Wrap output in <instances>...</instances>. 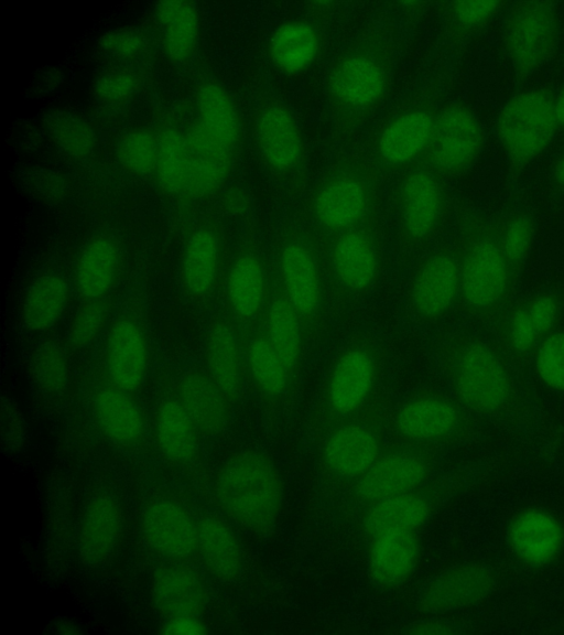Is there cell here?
I'll return each instance as SVG.
<instances>
[{"mask_svg": "<svg viewBox=\"0 0 564 635\" xmlns=\"http://www.w3.org/2000/svg\"><path fill=\"white\" fill-rule=\"evenodd\" d=\"M215 497L223 512L249 531L264 534L276 524L283 486L274 464L257 451L229 458L215 481Z\"/></svg>", "mask_w": 564, "mask_h": 635, "instance_id": "6da1fadb", "label": "cell"}, {"mask_svg": "<svg viewBox=\"0 0 564 635\" xmlns=\"http://www.w3.org/2000/svg\"><path fill=\"white\" fill-rule=\"evenodd\" d=\"M440 362L457 398L482 415L502 411L512 400L514 386L501 354L480 337L452 334L438 348Z\"/></svg>", "mask_w": 564, "mask_h": 635, "instance_id": "7a4b0ae2", "label": "cell"}, {"mask_svg": "<svg viewBox=\"0 0 564 635\" xmlns=\"http://www.w3.org/2000/svg\"><path fill=\"white\" fill-rule=\"evenodd\" d=\"M383 352L373 336L356 333L339 349L326 376L324 407L343 421L358 413L380 378Z\"/></svg>", "mask_w": 564, "mask_h": 635, "instance_id": "3957f363", "label": "cell"}, {"mask_svg": "<svg viewBox=\"0 0 564 635\" xmlns=\"http://www.w3.org/2000/svg\"><path fill=\"white\" fill-rule=\"evenodd\" d=\"M459 304L465 313L488 318L508 302L519 272L506 258L498 239L480 237L462 256Z\"/></svg>", "mask_w": 564, "mask_h": 635, "instance_id": "277c9868", "label": "cell"}, {"mask_svg": "<svg viewBox=\"0 0 564 635\" xmlns=\"http://www.w3.org/2000/svg\"><path fill=\"white\" fill-rule=\"evenodd\" d=\"M274 273L301 316L307 336L315 334L329 299L325 266L314 246L303 236L288 237L276 252Z\"/></svg>", "mask_w": 564, "mask_h": 635, "instance_id": "5b68a950", "label": "cell"}, {"mask_svg": "<svg viewBox=\"0 0 564 635\" xmlns=\"http://www.w3.org/2000/svg\"><path fill=\"white\" fill-rule=\"evenodd\" d=\"M324 266L329 301L346 306L373 289L383 271V257L373 235L354 228L338 234Z\"/></svg>", "mask_w": 564, "mask_h": 635, "instance_id": "8992f818", "label": "cell"}, {"mask_svg": "<svg viewBox=\"0 0 564 635\" xmlns=\"http://www.w3.org/2000/svg\"><path fill=\"white\" fill-rule=\"evenodd\" d=\"M558 123L553 99L541 90L514 95L500 109L496 133L505 152L525 163L539 157L554 138Z\"/></svg>", "mask_w": 564, "mask_h": 635, "instance_id": "52a82bcc", "label": "cell"}, {"mask_svg": "<svg viewBox=\"0 0 564 635\" xmlns=\"http://www.w3.org/2000/svg\"><path fill=\"white\" fill-rule=\"evenodd\" d=\"M505 46L516 69L531 73L552 55L558 35L554 7L544 1L516 3L505 22Z\"/></svg>", "mask_w": 564, "mask_h": 635, "instance_id": "ba28073f", "label": "cell"}, {"mask_svg": "<svg viewBox=\"0 0 564 635\" xmlns=\"http://www.w3.org/2000/svg\"><path fill=\"white\" fill-rule=\"evenodd\" d=\"M459 256L449 250H437L413 269L406 303L414 319L432 323L446 316L459 302Z\"/></svg>", "mask_w": 564, "mask_h": 635, "instance_id": "9c48e42d", "label": "cell"}, {"mask_svg": "<svg viewBox=\"0 0 564 635\" xmlns=\"http://www.w3.org/2000/svg\"><path fill=\"white\" fill-rule=\"evenodd\" d=\"M482 143V129L475 115L465 107L449 106L434 119L427 147L430 162L444 172L463 171L477 159Z\"/></svg>", "mask_w": 564, "mask_h": 635, "instance_id": "30bf717a", "label": "cell"}, {"mask_svg": "<svg viewBox=\"0 0 564 635\" xmlns=\"http://www.w3.org/2000/svg\"><path fill=\"white\" fill-rule=\"evenodd\" d=\"M494 572L482 563L465 562L444 569L422 589L417 609L440 614L470 606L486 599L494 590Z\"/></svg>", "mask_w": 564, "mask_h": 635, "instance_id": "8fae6325", "label": "cell"}, {"mask_svg": "<svg viewBox=\"0 0 564 635\" xmlns=\"http://www.w3.org/2000/svg\"><path fill=\"white\" fill-rule=\"evenodd\" d=\"M400 230L412 244H421L437 230L445 212L440 182L429 172L416 171L402 182L398 197Z\"/></svg>", "mask_w": 564, "mask_h": 635, "instance_id": "7c38bea8", "label": "cell"}, {"mask_svg": "<svg viewBox=\"0 0 564 635\" xmlns=\"http://www.w3.org/2000/svg\"><path fill=\"white\" fill-rule=\"evenodd\" d=\"M147 545L169 559H184L197 550L198 524L188 512L169 499L150 503L141 517Z\"/></svg>", "mask_w": 564, "mask_h": 635, "instance_id": "4fadbf2b", "label": "cell"}, {"mask_svg": "<svg viewBox=\"0 0 564 635\" xmlns=\"http://www.w3.org/2000/svg\"><path fill=\"white\" fill-rule=\"evenodd\" d=\"M275 281L264 259L254 251L240 254L227 276L226 294L232 314L242 322L262 320Z\"/></svg>", "mask_w": 564, "mask_h": 635, "instance_id": "5bb4252c", "label": "cell"}, {"mask_svg": "<svg viewBox=\"0 0 564 635\" xmlns=\"http://www.w3.org/2000/svg\"><path fill=\"white\" fill-rule=\"evenodd\" d=\"M462 424L459 408L449 398L425 392L406 400L397 411L394 427L404 438L417 442L442 441Z\"/></svg>", "mask_w": 564, "mask_h": 635, "instance_id": "9a60e30c", "label": "cell"}, {"mask_svg": "<svg viewBox=\"0 0 564 635\" xmlns=\"http://www.w3.org/2000/svg\"><path fill=\"white\" fill-rule=\"evenodd\" d=\"M561 315V300L553 293L541 292L522 300L511 309L503 323L506 346L518 356L534 353L554 332Z\"/></svg>", "mask_w": 564, "mask_h": 635, "instance_id": "2e32d148", "label": "cell"}, {"mask_svg": "<svg viewBox=\"0 0 564 635\" xmlns=\"http://www.w3.org/2000/svg\"><path fill=\"white\" fill-rule=\"evenodd\" d=\"M380 439L368 423L348 421L335 427L323 445V460L336 475L360 477L380 458Z\"/></svg>", "mask_w": 564, "mask_h": 635, "instance_id": "e0dca14e", "label": "cell"}, {"mask_svg": "<svg viewBox=\"0 0 564 635\" xmlns=\"http://www.w3.org/2000/svg\"><path fill=\"white\" fill-rule=\"evenodd\" d=\"M366 185L354 177H339L324 184L314 195L312 214L326 232L343 233L357 228L370 209Z\"/></svg>", "mask_w": 564, "mask_h": 635, "instance_id": "ac0fdd59", "label": "cell"}, {"mask_svg": "<svg viewBox=\"0 0 564 635\" xmlns=\"http://www.w3.org/2000/svg\"><path fill=\"white\" fill-rule=\"evenodd\" d=\"M426 474L423 458L413 452L395 451L380 456L359 477L355 493L360 501L372 504L413 492L423 483Z\"/></svg>", "mask_w": 564, "mask_h": 635, "instance_id": "d6986e66", "label": "cell"}, {"mask_svg": "<svg viewBox=\"0 0 564 635\" xmlns=\"http://www.w3.org/2000/svg\"><path fill=\"white\" fill-rule=\"evenodd\" d=\"M507 540L513 555L523 563L541 567L561 551L564 530L550 513L529 508L517 514L507 528Z\"/></svg>", "mask_w": 564, "mask_h": 635, "instance_id": "ffe728a7", "label": "cell"}, {"mask_svg": "<svg viewBox=\"0 0 564 635\" xmlns=\"http://www.w3.org/2000/svg\"><path fill=\"white\" fill-rule=\"evenodd\" d=\"M106 366L113 387L130 394L142 385L148 368V346L141 327L132 320L120 319L110 327Z\"/></svg>", "mask_w": 564, "mask_h": 635, "instance_id": "44dd1931", "label": "cell"}, {"mask_svg": "<svg viewBox=\"0 0 564 635\" xmlns=\"http://www.w3.org/2000/svg\"><path fill=\"white\" fill-rule=\"evenodd\" d=\"M207 374L230 402L240 399L247 372L245 347L234 326L224 319L212 322L205 338Z\"/></svg>", "mask_w": 564, "mask_h": 635, "instance_id": "7402d4cb", "label": "cell"}, {"mask_svg": "<svg viewBox=\"0 0 564 635\" xmlns=\"http://www.w3.org/2000/svg\"><path fill=\"white\" fill-rule=\"evenodd\" d=\"M121 528L118 503L109 495L94 497L79 525L78 547L83 560L91 566L106 563L118 547Z\"/></svg>", "mask_w": 564, "mask_h": 635, "instance_id": "603a6c76", "label": "cell"}, {"mask_svg": "<svg viewBox=\"0 0 564 635\" xmlns=\"http://www.w3.org/2000/svg\"><path fill=\"white\" fill-rule=\"evenodd\" d=\"M260 323L273 348L296 375L304 362L308 336L301 316L283 292L276 278Z\"/></svg>", "mask_w": 564, "mask_h": 635, "instance_id": "cb8c5ba5", "label": "cell"}, {"mask_svg": "<svg viewBox=\"0 0 564 635\" xmlns=\"http://www.w3.org/2000/svg\"><path fill=\"white\" fill-rule=\"evenodd\" d=\"M178 401L200 433L217 435L229 421V399L208 374L185 373L178 384Z\"/></svg>", "mask_w": 564, "mask_h": 635, "instance_id": "d4e9b609", "label": "cell"}, {"mask_svg": "<svg viewBox=\"0 0 564 635\" xmlns=\"http://www.w3.org/2000/svg\"><path fill=\"white\" fill-rule=\"evenodd\" d=\"M420 557V542L415 531L387 532L372 538L368 571L379 586L393 588L404 582L414 571Z\"/></svg>", "mask_w": 564, "mask_h": 635, "instance_id": "484cf974", "label": "cell"}, {"mask_svg": "<svg viewBox=\"0 0 564 635\" xmlns=\"http://www.w3.org/2000/svg\"><path fill=\"white\" fill-rule=\"evenodd\" d=\"M257 141L265 162L278 171L295 168L302 158V136L293 116L283 107L264 109L257 122Z\"/></svg>", "mask_w": 564, "mask_h": 635, "instance_id": "4316f807", "label": "cell"}, {"mask_svg": "<svg viewBox=\"0 0 564 635\" xmlns=\"http://www.w3.org/2000/svg\"><path fill=\"white\" fill-rule=\"evenodd\" d=\"M196 106L197 121L193 129L235 153L240 141V121L227 90L218 84L205 83L197 90Z\"/></svg>", "mask_w": 564, "mask_h": 635, "instance_id": "83f0119b", "label": "cell"}, {"mask_svg": "<svg viewBox=\"0 0 564 635\" xmlns=\"http://www.w3.org/2000/svg\"><path fill=\"white\" fill-rule=\"evenodd\" d=\"M151 594L156 609L169 617L198 616L207 601L206 589L200 578L193 570L182 566L160 569L154 574Z\"/></svg>", "mask_w": 564, "mask_h": 635, "instance_id": "f1b7e54d", "label": "cell"}, {"mask_svg": "<svg viewBox=\"0 0 564 635\" xmlns=\"http://www.w3.org/2000/svg\"><path fill=\"white\" fill-rule=\"evenodd\" d=\"M93 413L104 434L116 444L130 446L144 433V417L129 396L116 387L102 388L93 399Z\"/></svg>", "mask_w": 564, "mask_h": 635, "instance_id": "f546056e", "label": "cell"}, {"mask_svg": "<svg viewBox=\"0 0 564 635\" xmlns=\"http://www.w3.org/2000/svg\"><path fill=\"white\" fill-rule=\"evenodd\" d=\"M384 73L372 57L364 54L343 60L330 77V88L337 99L350 107L373 104L383 93Z\"/></svg>", "mask_w": 564, "mask_h": 635, "instance_id": "4dcf8cb0", "label": "cell"}, {"mask_svg": "<svg viewBox=\"0 0 564 635\" xmlns=\"http://www.w3.org/2000/svg\"><path fill=\"white\" fill-rule=\"evenodd\" d=\"M245 356L247 373L257 390L268 400H281L295 375L269 342L261 323L248 337Z\"/></svg>", "mask_w": 564, "mask_h": 635, "instance_id": "1f68e13d", "label": "cell"}, {"mask_svg": "<svg viewBox=\"0 0 564 635\" xmlns=\"http://www.w3.org/2000/svg\"><path fill=\"white\" fill-rule=\"evenodd\" d=\"M430 498L409 492L372 503L362 518V529L371 538L387 532L415 531L429 519Z\"/></svg>", "mask_w": 564, "mask_h": 635, "instance_id": "d6a6232c", "label": "cell"}, {"mask_svg": "<svg viewBox=\"0 0 564 635\" xmlns=\"http://www.w3.org/2000/svg\"><path fill=\"white\" fill-rule=\"evenodd\" d=\"M197 524V550L206 569L223 581L237 579L242 570L243 552L235 531L216 516H206Z\"/></svg>", "mask_w": 564, "mask_h": 635, "instance_id": "836d02e7", "label": "cell"}, {"mask_svg": "<svg viewBox=\"0 0 564 635\" xmlns=\"http://www.w3.org/2000/svg\"><path fill=\"white\" fill-rule=\"evenodd\" d=\"M119 251L115 241L99 235L80 250L75 267L77 291L87 300L102 299L115 283Z\"/></svg>", "mask_w": 564, "mask_h": 635, "instance_id": "e575fe53", "label": "cell"}, {"mask_svg": "<svg viewBox=\"0 0 564 635\" xmlns=\"http://www.w3.org/2000/svg\"><path fill=\"white\" fill-rule=\"evenodd\" d=\"M161 42L169 57L176 62L188 60L197 45L199 15L192 1L158 2L154 9Z\"/></svg>", "mask_w": 564, "mask_h": 635, "instance_id": "d590c367", "label": "cell"}, {"mask_svg": "<svg viewBox=\"0 0 564 635\" xmlns=\"http://www.w3.org/2000/svg\"><path fill=\"white\" fill-rule=\"evenodd\" d=\"M433 127L434 119L426 111L415 110L399 116L379 137L380 157L391 164L411 161L429 147Z\"/></svg>", "mask_w": 564, "mask_h": 635, "instance_id": "8d00e7d4", "label": "cell"}, {"mask_svg": "<svg viewBox=\"0 0 564 635\" xmlns=\"http://www.w3.org/2000/svg\"><path fill=\"white\" fill-rule=\"evenodd\" d=\"M199 433L178 399L161 403L156 412L155 437L166 459L176 463L192 460L199 449Z\"/></svg>", "mask_w": 564, "mask_h": 635, "instance_id": "74e56055", "label": "cell"}, {"mask_svg": "<svg viewBox=\"0 0 564 635\" xmlns=\"http://www.w3.org/2000/svg\"><path fill=\"white\" fill-rule=\"evenodd\" d=\"M69 297V287L64 277L45 273L28 289L22 306L23 325L33 332L45 331L63 315Z\"/></svg>", "mask_w": 564, "mask_h": 635, "instance_id": "f35d334b", "label": "cell"}, {"mask_svg": "<svg viewBox=\"0 0 564 635\" xmlns=\"http://www.w3.org/2000/svg\"><path fill=\"white\" fill-rule=\"evenodd\" d=\"M220 261V246L210 228L195 230L185 245L182 259V282L186 291L200 297L214 286Z\"/></svg>", "mask_w": 564, "mask_h": 635, "instance_id": "ab89813d", "label": "cell"}, {"mask_svg": "<svg viewBox=\"0 0 564 635\" xmlns=\"http://www.w3.org/2000/svg\"><path fill=\"white\" fill-rule=\"evenodd\" d=\"M318 39L314 29L302 21L282 24L270 41V55L282 71L295 73L307 67L316 56Z\"/></svg>", "mask_w": 564, "mask_h": 635, "instance_id": "60d3db41", "label": "cell"}, {"mask_svg": "<svg viewBox=\"0 0 564 635\" xmlns=\"http://www.w3.org/2000/svg\"><path fill=\"white\" fill-rule=\"evenodd\" d=\"M43 125L56 147L70 157H85L94 147L93 129L70 111L52 110L45 114Z\"/></svg>", "mask_w": 564, "mask_h": 635, "instance_id": "b9f144b4", "label": "cell"}, {"mask_svg": "<svg viewBox=\"0 0 564 635\" xmlns=\"http://www.w3.org/2000/svg\"><path fill=\"white\" fill-rule=\"evenodd\" d=\"M155 172L161 187L172 194H184L187 180V151L185 137L174 130H164L158 137Z\"/></svg>", "mask_w": 564, "mask_h": 635, "instance_id": "7bdbcfd3", "label": "cell"}, {"mask_svg": "<svg viewBox=\"0 0 564 635\" xmlns=\"http://www.w3.org/2000/svg\"><path fill=\"white\" fill-rule=\"evenodd\" d=\"M117 158L131 174L143 176L155 171L158 138L143 129H134L121 136L117 144Z\"/></svg>", "mask_w": 564, "mask_h": 635, "instance_id": "ee69618b", "label": "cell"}, {"mask_svg": "<svg viewBox=\"0 0 564 635\" xmlns=\"http://www.w3.org/2000/svg\"><path fill=\"white\" fill-rule=\"evenodd\" d=\"M31 372L36 386L44 394L59 395L68 378L64 352L55 343H43L33 354Z\"/></svg>", "mask_w": 564, "mask_h": 635, "instance_id": "f6af8a7d", "label": "cell"}, {"mask_svg": "<svg viewBox=\"0 0 564 635\" xmlns=\"http://www.w3.org/2000/svg\"><path fill=\"white\" fill-rule=\"evenodd\" d=\"M533 368L544 386L564 392V331H554L539 345Z\"/></svg>", "mask_w": 564, "mask_h": 635, "instance_id": "bcb514c9", "label": "cell"}, {"mask_svg": "<svg viewBox=\"0 0 564 635\" xmlns=\"http://www.w3.org/2000/svg\"><path fill=\"white\" fill-rule=\"evenodd\" d=\"M108 316L102 299L87 300L74 315L67 331V341L75 349H83L95 342Z\"/></svg>", "mask_w": 564, "mask_h": 635, "instance_id": "7dc6e473", "label": "cell"}, {"mask_svg": "<svg viewBox=\"0 0 564 635\" xmlns=\"http://www.w3.org/2000/svg\"><path fill=\"white\" fill-rule=\"evenodd\" d=\"M534 239V225L532 219L524 214H517L510 217L499 235L501 249L511 263L520 273Z\"/></svg>", "mask_w": 564, "mask_h": 635, "instance_id": "c3c4849f", "label": "cell"}, {"mask_svg": "<svg viewBox=\"0 0 564 635\" xmlns=\"http://www.w3.org/2000/svg\"><path fill=\"white\" fill-rule=\"evenodd\" d=\"M137 87L138 78L134 73L123 68L110 69L97 77L94 96L102 104H122L133 96Z\"/></svg>", "mask_w": 564, "mask_h": 635, "instance_id": "681fc988", "label": "cell"}, {"mask_svg": "<svg viewBox=\"0 0 564 635\" xmlns=\"http://www.w3.org/2000/svg\"><path fill=\"white\" fill-rule=\"evenodd\" d=\"M101 49L115 57H134L147 46V39L135 28L123 26L106 33L100 40Z\"/></svg>", "mask_w": 564, "mask_h": 635, "instance_id": "f907efd6", "label": "cell"}, {"mask_svg": "<svg viewBox=\"0 0 564 635\" xmlns=\"http://www.w3.org/2000/svg\"><path fill=\"white\" fill-rule=\"evenodd\" d=\"M498 1H456L452 3L455 19L465 26H477L486 23L500 10Z\"/></svg>", "mask_w": 564, "mask_h": 635, "instance_id": "816d5d0a", "label": "cell"}, {"mask_svg": "<svg viewBox=\"0 0 564 635\" xmlns=\"http://www.w3.org/2000/svg\"><path fill=\"white\" fill-rule=\"evenodd\" d=\"M1 422L3 445L11 451L18 450L24 440V422L19 409L10 400H2Z\"/></svg>", "mask_w": 564, "mask_h": 635, "instance_id": "f5cc1de1", "label": "cell"}, {"mask_svg": "<svg viewBox=\"0 0 564 635\" xmlns=\"http://www.w3.org/2000/svg\"><path fill=\"white\" fill-rule=\"evenodd\" d=\"M206 632V625L196 615L169 617L162 628V633L167 635H202Z\"/></svg>", "mask_w": 564, "mask_h": 635, "instance_id": "db71d44e", "label": "cell"}, {"mask_svg": "<svg viewBox=\"0 0 564 635\" xmlns=\"http://www.w3.org/2000/svg\"><path fill=\"white\" fill-rule=\"evenodd\" d=\"M456 629L453 625L437 621V620H429V621H421L412 624L408 627L405 633L408 634H415V635H438V634H453Z\"/></svg>", "mask_w": 564, "mask_h": 635, "instance_id": "11a10c76", "label": "cell"}, {"mask_svg": "<svg viewBox=\"0 0 564 635\" xmlns=\"http://www.w3.org/2000/svg\"><path fill=\"white\" fill-rule=\"evenodd\" d=\"M554 112L558 126L564 127V85L558 92L555 99H553Z\"/></svg>", "mask_w": 564, "mask_h": 635, "instance_id": "9f6ffc18", "label": "cell"}, {"mask_svg": "<svg viewBox=\"0 0 564 635\" xmlns=\"http://www.w3.org/2000/svg\"><path fill=\"white\" fill-rule=\"evenodd\" d=\"M553 181L558 187L564 189V151L554 165Z\"/></svg>", "mask_w": 564, "mask_h": 635, "instance_id": "6f0895ef", "label": "cell"}]
</instances>
